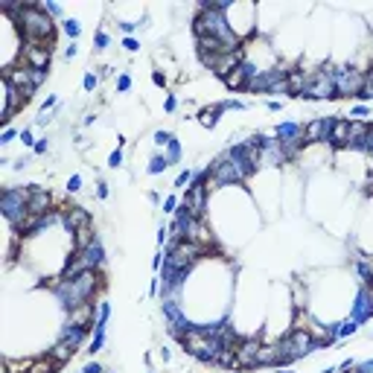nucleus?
Listing matches in <instances>:
<instances>
[{
	"mask_svg": "<svg viewBox=\"0 0 373 373\" xmlns=\"http://www.w3.org/2000/svg\"><path fill=\"white\" fill-rule=\"evenodd\" d=\"M242 61H245V44H242L239 50H233V53L219 55V58H216V64H213V73H216L219 79H225V76H231V73H233Z\"/></svg>",
	"mask_w": 373,
	"mask_h": 373,
	"instance_id": "nucleus-11",
	"label": "nucleus"
},
{
	"mask_svg": "<svg viewBox=\"0 0 373 373\" xmlns=\"http://www.w3.org/2000/svg\"><path fill=\"white\" fill-rule=\"evenodd\" d=\"M359 99H373V70H365V88H362Z\"/></svg>",
	"mask_w": 373,
	"mask_h": 373,
	"instance_id": "nucleus-27",
	"label": "nucleus"
},
{
	"mask_svg": "<svg viewBox=\"0 0 373 373\" xmlns=\"http://www.w3.org/2000/svg\"><path fill=\"white\" fill-rule=\"evenodd\" d=\"M0 210L6 216V222L12 225V231L18 233L23 228V222L29 219V190L23 187H6L0 195Z\"/></svg>",
	"mask_w": 373,
	"mask_h": 373,
	"instance_id": "nucleus-2",
	"label": "nucleus"
},
{
	"mask_svg": "<svg viewBox=\"0 0 373 373\" xmlns=\"http://www.w3.org/2000/svg\"><path fill=\"white\" fill-rule=\"evenodd\" d=\"M93 330H96V333H93V338H90V350H88L90 356H93V353H99V350H102V344H105V327H99V324H96Z\"/></svg>",
	"mask_w": 373,
	"mask_h": 373,
	"instance_id": "nucleus-24",
	"label": "nucleus"
},
{
	"mask_svg": "<svg viewBox=\"0 0 373 373\" xmlns=\"http://www.w3.org/2000/svg\"><path fill=\"white\" fill-rule=\"evenodd\" d=\"M82 373H102V365H99V362H88V365L82 368Z\"/></svg>",
	"mask_w": 373,
	"mask_h": 373,
	"instance_id": "nucleus-43",
	"label": "nucleus"
},
{
	"mask_svg": "<svg viewBox=\"0 0 373 373\" xmlns=\"http://www.w3.org/2000/svg\"><path fill=\"white\" fill-rule=\"evenodd\" d=\"M175 207H178V198H175V195H169V198L163 201V213H178Z\"/></svg>",
	"mask_w": 373,
	"mask_h": 373,
	"instance_id": "nucleus-38",
	"label": "nucleus"
},
{
	"mask_svg": "<svg viewBox=\"0 0 373 373\" xmlns=\"http://www.w3.org/2000/svg\"><path fill=\"white\" fill-rule=\"evenodd\" d=\"M163 158H166V163H178V160H181V146H178V140H172V143L163 149Z\"/></svg>",
	"mask_w": 373,
	"mask_h": 373,
	"instance_id": "nucleus-25",
	"label": "nucleus"
},
{
	"mask_svg": "<svg viewBox=\"0 0 373 373\" xmlns=\"http://www.w3.org/2000/svg\"><path fill=\"white\" fill-rule=\"evenodd\" d=\"M373 315V286H362L359 289V298H356V306H353V321L362 324Z\"/></svg>",
	"mask_w": 373,
	"mask_h": 373,
	"instance_id": "nucleus-14",
	"label": "nucleus"
},
{
	"mask_svg": "<svg viewBox=\"0 0 373 373\" xmlns=\"http://www.w3.org/2000/svg\"><path fill=\"white\" fill-rule=\"evenodd\" d=\"M117 90H120V93L131 90V76H128V73H120V79H117Z\"/></svg>",
	"mask_w": 373,
	"mask_h": 373,
	"instance_id": "nucleus-33",
	"label": "nucleus"
},
{
	"mask_svg": "<svg viewBox=\"0 0 373 373\" xmlns=\"http://www.w3.org/2000/svg\"><path fill=\"white\" fill-rule=\"evenodd\" d=\"M213 365H219V368H236V347H222L216 353V362Z\"/></svg>",
	"mask_w": 373,
	"mask_h": 373,
	"instance_id": "nucleus-21",
	"label": "nucleus"
},
{
	"mask_svg": "<svg viewBox=\"0 0 373 373\" xmlns=\"http://www.w3.org/2000/svg\"><path fill=\"white\" fill-rule=\"evenodd\" d=\"M96 195H99V198H108V184H99V187H96Z\"/></svg>",
	"mask_w": 373,
	"mask_h": 373,
	"instance_id": "nucleus-49",
	"label": "nucleus"
},
{
	"mask_svg": "<svg viewBox=\"0 0 373 373\" xmlns=\"http://www.w3.org/2000/svg\"><path fill=\"white\" fill-rule=\"evenodd\" d=\"M108 166H111V169H117V166H123V149H117V152H111V158H108Z\"/></svg>",
	"mask_w": 373,
	"mask_h": 373,
	"instance_id": "nucleus-36",
	"label": "nucleus"
},
{
	"mask_svg": "<svg viewBox=\"0 0 373 373\" xmlns=\"http://www.w3.org/2000/svg\"><path fill=\"white\" fill-rule=\"evenodd\" d=\"M260 347H263V341H260L257 336L239 338V344H236V368H239V371L257 368V353H260Z\"/></svg>",
	"mask_w": 373,
	"mask_h": 373,
	"instance_id": "nucleus-8",
	"label": "nucleus"
},
{
	"mask_svg": "<svg viewBox=\"0 0 373 373\" xmlns=\"http://www.w3.org/2000/svg\"><path fill=\"white\" fill-rule=\"evenodd\" d=\"M32 152H35V155H44V152H47V137H44V140H38Z\"/></svg>",
	"mask_w": 373,
	"mask_h": 373,
	"instance_id": "nucleus-47",
	"label": "nucleus"
},
{
	"mask_svg": "<svg viewBox=\"0 0 373 373\" xmlns=\"http://www.w3.org/2000/svg\"><path fill=\"white\" fill-rule=\"evenodd\" d=\"M280 108H283V102H277V99L268 102V111H280Z\"/></svg>",
	"mask_w": 373,
	"mask_h": 373,
	"instance_id": "nucleus-50",
	"label": "nucleus"
},
{
	"mask_svg": "<svg viewBox=\"0 0 373 373\" xmlns=\"http://www.w3.org/2000/svg\"><path fill=\"white\" fill-rule=\"evenodd\" d=\"M330 125H333V117H318V120L306 123V125H303L306 143H327V137H330Z\"/></svg>",
	"mask_w": 373,
	"mask_h": 373,
	"instance_id": "nucleus-13",
	"label": "nucleus"
},
{
	"mask_svg": "<svg viewBox=\"0 0 373 373\" xmlns=\"http://www.w3.org/2000/svg\"><path fill=\"white\" fill-rule=\"evenodd\" d=\"M204 254H207V248H201V245H195V242H187V239H175V242H169V251H166L163 266L172 268V271L190 274V268H193Z\"/></svg>",
	"mask_w": 373,
	"mask_h": 373,
	"instance_id": "nucleus-3",
	"label": "nucleus"
},
{
	"mask_svg": "<svg viewBox=\"0 0 373 373\" xmlns=\"http://www.w3.org/2000/svg\"><path fill=\"white\" fill-rule=\"evenodd\" d=\"M61 213H64V222H61V228H64L67 233H76L79 228H88V225H93V219H90V210H85V207H64Z\"/></svg>",
	"mask_w": 373,
	"mask_h": 373,
	"instance_id": "nucleus-12",
	"label": "nucleus"
},
{
	"mask_svg": "<svg viewBox=\"0 0 373 373\" xmlns=\"http://www.w3.org/2000/svg\"><path fill=\"white\" fill-rule=\"evenodd\" d=\"M108 44H111V38H108V32H105V29H99V32H96V50H105Z\"/></svg>",
	"mask_w": 373,
	"mask_h": 373,
	"instance_id": "nucleus-34",
	"label": "nucleus"
},
{
	"mask_svg": "<svg viewBox=\"0 0 373 373\" xmlns=\"http://www.w3.org/2000/svg\"><path fill=\"white\" fill-rule=\"evenodd\" d=\"M149 295H152V298L160 295V277H152V283H149Z\"/></svg>",
	"mask_w": 373,
	"mask_h": 373,
	"instance_id": "nucleus-41",
	"label": "nucleus"
},
{
	"mask_svg": "<svg viewBox=\"0 0 373 373\" xmlns=\"http://www.w3.org/2000/svg\"><path fill=\"white\" fill-rule=\"evenodd\" d=\"M55 210V201H53V193L32 184L29 187V216H47Z\"/></svg>",
	"mask_w": 373,
	"mask_h": 373,
	"instance_id": "nucleus-9",
	"label": "nucleus"
},
{
	"mask_svg": "<svg viewBox=\"0 0 373 373\" xmlns=\"http://www.w3.org/2000/svg\"><path fill=\"white\" fill-rule=\"evenodd\" d=\"M93 242H96L93 225H88V228H79L76 233H70V248H73V251H85V248H90Z\"/></svg>",
	"mask_w": 373,
	"mask_h": 373,
	"instance_id": "nucleus-17",
	"label": "nucleus"
},
{
	"mask_svg": "<svg viewBox=\"0 0 373 373\" xmlns=\"http://www.w3.org/2000/svg\"><path fill=\"white\" fill-rule=\"evenodd\" d=\"M53 50H55V44H23L18 61L32 70H47L53 61Z\"/></svg>",
	"mask_w": 373,
	"mask_h": 373,
	"instance_id": "nucleus-7",
	"label": "nucleus"
},
{
	"mask_svg": "<svg viewBox=\"0 0 373 373\" xmlns=\"http://www.w3.org/2000/svg\"><path fill=\"white\" fill-rule=\"evenodd\" d=\"M15 137H20V131H15L12 125H9V128H3V134H0V146H9Z\"/></svg>",
	"mask_w": 373,
	"mask_h": 373,
	"instance_id": "nucleus-30",
	"label": "nucleus"
},
{
	"mask_svg": "<svg viewBox=\"0 0 373 373\" xmlns=\"http://www.w3.org/2000/svg\"><path fill=\"white\" fill-rule=\"evenodd\" d=\"M356 330H359V324H356L353 318H347L344 324H338V338H347V336H353Z\"/></svg>",
	"mask_w": 373,
	"mask_h": 373,
	"instance_id": "nucleus-28",
	"label": "nucleus"
},
{
	"mask_svg": "<svg viewBox=\"0 0 373 373\" xmlns=\"http://www.w3.org/2000/svg\"><path fill=\"white\" fill-rule=\"evenodd\" d=\"M58 371V365L50 359V356H41V359H35L32 365H29V373H55Z\"/></svg>",
	"mask_w": 373,
	"mask_h": 373,
	"instance_id": "nucleus-22",
	"label": "nucleus"
},
{
	"mask_svg": "<svg viewBox=\"0 0 373 373\" xmlns=\"http://www.w3.org/2000/svg\"><path fill=\"white\" fill-rule=\"evenodd\" d=\"M204 175L207 172H195V181L187 187V193H184V201L181 204H187V210L193 213V219H204V210H207V184H204Z\"/></svg>",
	"mask_w": 373,
	"mask_h": 373,
	"instance_id": "nucleus-6",
	"label": "nucleus"
},
{
	"mask_svg": "<svg viewBox=\"0 0 373 373\" xmlns=\"http://www.w3.org/2000/svg\"><path fill=\"white\" fill-rule=\"evenodd\" d=\"M163 260H166V257H163V254H160V251H158V254H155V257H152V268H155V271H158V268H160V263H163Z\"/></svg>",
	"mask_w": 373,
	"mask_h": 373,
	"instance_id": "nucleus-48",
	"label": "nucleus"
},
{
	"mask_svg": "<svg viewBox=\"0 0 373 373\" xmlns=\"http://www.w3.org/2000/svg\"><path fill=\"white\" fill-rule=\"evenodd\" d=\"M123 47H125L128 53H137V50H140V41H137V38H125V41H123Z\"/></svg>",
	"mask_w": 373,
	"mask_h": 373,
	"instance_id": "nucleus-39",
	"label": "nucleus"
},
{
	"mask_svg": "<svg viewBox=\"0 0 373 373\" xmlns=\"http://www.w3.org/2000/svg\"><path fill=\"white\" fill-rule=\"evenodd\" d=\"M67 324H70V327H82V330L96 327V303L90 301V303H82V306L70 309V312H67Z\"/></svg>",
	"mask_w": 373,
	"mask_h": 373,
	"instance_id": "nucleus-10",
	"label": "nucleus"
},
{
	"mask_svg": "<svg viewBox=\"0 0 373 373\" xmlns=\"http://www.w3.org/2000/svg\"><path fill=\"white\" fill-rule=\"evenodd\" d=\"M61 338L64 341H70L76 350L85 344V338H88V330H82V327H70V324H64V330H61Z\"/></svg>",
	"mask_w": 373,
	"mask_h": 373,
	"instance_id": "nucleus-20",
	"label": "nucleus"
},
{
	"mask_svg": "<svg viewBox=\"0 0 373 373\" xmlns=\"http://www.w3.org/2000/svg\"><path fill=\"white\" fill-rule=\"evenodd\" d=\"M29 70H32V67H29ZM44 82H47V70H32V88L38 90Z\"/></svg>",
	"mask_w": 373,
	"mask_h": 373,
	"instance_id": "nucleus-32",
	"label": "nucleus"
},
{
	"mask_svg": "<svg viewBox=\"0 0 373 373\" xmlns=\"http://www.w3.org/2000/svg\"><path fill=\"white\" fill-rule=\"evenodd\" d=\"M336 67H321V70H312V79H309V88L301 99H336Z\"/></svg>",
	"mask_w": 373,
	"mask_h": 373,
	"instance_id": "nucleus-4",
	"label": "nucleus"
},
{
	"mask_svg": "<svg viewBox=\"0 0 373 373\" xmlns=\"http://www.w3.org/2000/svg\"><path fill=\"white\" fill-rule=\"evenodd\" d=\"M172 140H175V137H172L169 131H155V146H163V149H166Z\"/></svg>",
	"mask_w": 373,
	"mask_h": 373,
	"instance_id": "nucleus-31",
	"label": "nucleus"
},
{
	"mask_svg": "<svg viewBox=\"0 0 373 373\" xmlns=\"http://www.w3.org/2000/svg\"><path fill=\"white\" fill-rule=\"evenodd\" d=\"M257 368H277V344H263L260 347Z\"/></svg>",
	"mask_w": 373,
	"mask_h": 373,
	"instance_id": "nucleus-19",
	"label": "nucleus"
},
{
	"mask_svg": "<svg viewBox=\"0 0 373 373\" xmlns=\"http://www.w3.org/2000/svg\"><path fill=\"white\" fill-rule=\"evenodd\" d=\"M76 53H79V47H76V41H73L70 47H64V58H73Z\"/></svg>",
	"mask_w": 373,
	"mask_h": 373,
	"instance_id": "nucleus-46",
	"label": "nucleus"
},
{
	"mask_svg": "<svg viewBox=\"0 0 373 373\" xmlns=\"http://www.w3.org/2000/svg\"><path fill=\"white\" fill-rule=\"evenodd\" d=\"M333 79H336V96H344V99L359 96L365 88V70L359 67H338Z\"/></svg>",
	"mask_w": 373,
	"mask_h": 373,
	"instance_id": "nucleus-5",
	"label": "nucleus"
},
{
	"mask_svg": "<svg viewBox=\"0 0 373 373\" xmlns=\"http://www.w3.org/2000/svg\"><path fill=\"white\" fill-rule=\"evenodd\" d=\"M371 70H373V67H371Z\"/></svg>",
	"mask_w": 373,
	"mask_h": 373,
	"instance_id": "nucleus-51",
	"label": "nucleus"
},
{
	"mask_svg": "<svg viewBox=\"0 0 373 373\" xmlns=\"http://www.w3.org/2000/svg\"><path fill=\"white\" fill-rule=\"evenodd\" d=\"M61 29H64V35H67V38H73V41H76V38H79V32H82V26H79V20H76V18H64V20H61Z\"/></svg>",
	"mask_w": 373,
	"mask_h": 373,
	"instance_id": "nucleus-23",
	"label": "nucleus"
},
{
	"mask_svg": "<svg viewBox=\"0 0 373 373\" xmlns=\"http://www.w3.org/2000/svg\"><path fill=\"white\" fill-rule=\"evenodd\" d=\"M134 26H137V23H131V20H125V23H120V29H123V32H125L128 38H131V32H134Z\"/></svg>",
	"mask_w": 373,
	"mask_h": 373,
	"instance_id": "nucleus-45",
	"label": "nucleus"
},
{
	"mask_svg": "<svg viewBox=\"0 0 373 373\" xmlns=\"http://www.w3.org/2000/svg\"><path fill=\"white\" fill-rule=\"evenodd\" d=\"M23 146H32L35 149V140H32V128H20V137H18Z\"/></svg>",
	"mask_w": 373,
	"mask_h": 373,
	"instance_id": "nucleus-35",
	"label": "nucleus"
},
{
	"mask_svg": "<svg viewBox=\"0 0 373 373\" xmlns=\"http://www.w3.org/2000/svg\"><path fill=\"white\" fill-rule=\"evenodd\" d=\"M152 82H155L158 88H166V76H163L160 70H155V73H152Z\"/></svg>",
	"mask_w": 373,
	"mask_h": 373,
	"instance_id": "nucleus-42",
	"label": "nucleus"
},
{
	"mask_svg": "<svg viewBox=\"0 0 373 373\" xmlns=\"http://www.w3.org/2000/svg\"><path fill=\"white\" fill-rule=\"evenodd\" d=\"M82 190V175H70L67 181V193H79Z\"/></svg>",
	"mask_w": 373,
	"mask_h": 373,
	"instance_id": "nucleus-37",
	"label": "nucleus"
},
{
	"mask_svg": "<svg viewBox=\"0 0 373 373\" xmlns=\"http://www.w3.org/2000/svg\"><path fill=\"white\" fill-rule=\"evenodd\" d=\"M3 12L20 29L23 44H55V18H50L38 3H3Z\"/></svg>",
	"mask_w": 373,
	"mask_h": 373,
	"instance_id": "nucleus-1",
	"label": "nucleus"
},
{
	"mask_svg": "<svg viewBox=\"0 0 373 373\" xmlns=\"http://www.w3.org/2000/svg\"><path fill=\"white\" fill-rule=\"evenodd\" d=\"M222 114H225L222 102H219V105H210V108H201V111H198V123H201L204 128H216V123H219Z\"/></svg>",
	"mask_w": 373,
	"mask_h": 373,
	"instance_id": "nucleus-18",
	"label": "nucleus"
},
{
	"mask_svg": "<svg viewBox=\"0 0 373 373\" xmlns=\"http://www.w3.org/2000/svg\"><path fill=\"white\" fill-rule=\"evenodd\" d=\"M166 166H169V163H166V158H163V155H155V158L149 160V175H160Z\"/></svg>",
	"mask_w": 373,
	"mask_h": 373,
	"instance_id": "nucleus-26",
	"label": "nucleus"
},
{
	"mask_svg": "<svg viewBox=\"0 0 373 373\" xmlns=\"http://www.w3.org/2000/svg\"><path fill=\"white\" fill-rule=\"evenodd\" d=\"M163 108H166V111H169V114H172V111H175V108H178V99H175V96H172V93H169V96H166V102H163Z\"/></svg>",
	"mask_w": 373,
	"mask_h": 373,
	"instance_id": "nucleus-44",
	"label": "nucleus"
},
{
	"mask_svg": "<svg viewBox=\"0 0 373 373\" xmlns=\"http://www.w3.org/2000/svg\"><path fill=\"white\" fill-rule=\"evenodd\" d=\"M347 140H350V120H344V117H333L327 143L336 146V149H347Z\"/></svg>",
	"mask_w": 373,
	"mask_h": 373,
	"instance_id": "nucleus-15",
	"label": "nucleus"
},
{
	"mask_svg": "<svg viewBox=\"0 0 373 373\" xmlns=\"http://www.w3.org/2000/svg\"><path fill=\"white\" fill-rule=\"evenodd\" d=\"M76 353H79V350H76V347H73L70 341H64V338H58V341H55V344H53V347L47 350V356H50V359H53V362H55L58 368H61V365H67V362H70V359H73Z\"/></svg>",
	"mask_w": 373,
	"mask_h": 373,
	"instance_id": "nucleus-16",
	"label": "nucleus"
},
{
	"mask_svg": "<svg viewBox=\"0 0 373 373\" xmlns=\"http://www.w3.org/2000/svg\"><path fill=\"white\" fill-rule=\"evenodd\" d=\"M96 85H99V76H93V73L88 70V73H85V79H82V88H85L88 93H93V90H96Z\"/></svg>",
	"mask_w": 373,
	"mask_h": 373,
	"instance_id": "nucleus-29",
	"label": "nucleus"
},
{
	"mask_svg": "<svg viewBox=\"0 0 373 373\" xmlns=\"http://www.w3.org/2000/svg\"><path fill=\"white\" fill-rule=\"evenodd\" d=\"M350 117H356V120H362V117H368V105H353V111H350Z\"/></svg>",
	"mask_w": 373,
	"mask_h": 373,
	"instance_id": "nucleus-40",
	"label": "nucleus"
}]
</instances>
